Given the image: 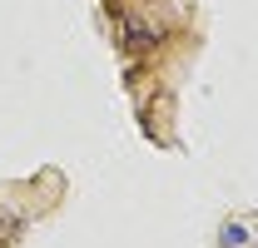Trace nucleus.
I'll use <instances>...</instances> for the list:
<instances>
[{
  "mask_svg": "<svg viewBox=\"0 0 258 248\" xmlns=\"http://www.w3.org/2000/svg\"><path fill=\"white\" fill-rule=\"evenodd\" d=\"M248 243V228L243 223H224V248H243Z\"/></svg>",
  "mask_w": 258,
  "mask_h": 248,
  "instance_id": "1",
  "label": "nucleus"
}]
</instances>
